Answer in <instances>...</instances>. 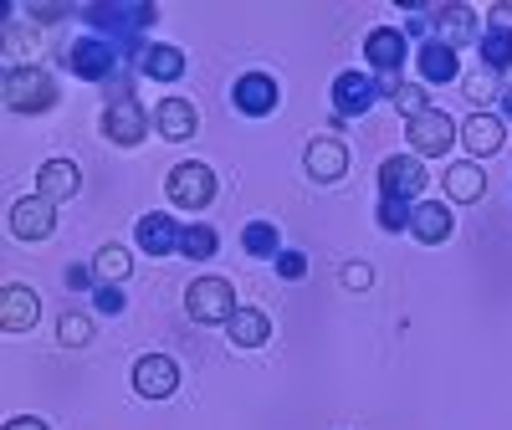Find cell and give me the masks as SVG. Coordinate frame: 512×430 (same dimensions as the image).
Returning a JSON list of instances; mask_svg holds the SVG:
<instances>
[{"label":"cell","mask_w":512,"mask_h":430,"mask_svg":"<svg viewBox=\"0 0 512 430\" xmlns=\"http://www.w3.org/2000/svg\"><path fill=\"white\" fill-rule=\"evenodd\" d=\"M395 108H400V113H410V118H420L431 103H425V88H410V82H405V88L395 93Z\"/></svg>","instance_id":"cell-33"},{"label":"cell","mask_w":512,"mask_h":430,"mask_svg":"<svg viewBox=\"0 0 512 430\" xmlns=\"http://www.w3.org/2000/svg\"><path fill=\"white\" fill-rule=\"evenodd\" d=\"M164 190H169V200H175L180 210H205L210 200H216V175H210L205 164H175Z\"/></svg>","instance_id":"cell-3"},{"label":"cell","mask_w":512,"mask_h":430,"mask_svg":"<svg viewBox=\"0 0 512 430\" xmlns=\"http://www.w3.org/2000/svg\"><path fill=\"white\" fill-rule=\"evenodd\" d=\"M405 52H410V41H405V31L400 26H374L369 36H364V57H369V67L384 77V72H400L405 67Z\"/></svg>","instance_id":"cell-10"},{"label":"cell","mask_w":512,"mask_h":430,"mask_svg":"<svg viewBox=\"0 0 512 430\" xmlns=\"http://www.w3.org/2000/svg\"><path fill=\"white\" fill-rule=\"evenodd\" d=\"M93 303H98V313H113V318H118V313H123V287H118V282H103V287L93 292Z\"/></svg>","instance_id":"cell-34"},{"label":"cell","mask_w":512,"mask_h":430,"mask_svg":"<svg viewBox=\"0 0 512 430\" xmlns=\"http://www.w3.org/2000/svg\"><path fill=\"white\" fill-rule=\"evenodd\" d=\"M410 200H390V195H379V210H374V221L384 231H410Z\"/></svg>","instance_id":"cell-30"},{"label":"cell","mask_w":512,"mask_h":430,"mask_svg":"<svg viewBox=\"0 0 512 430\" xmlns=\"http://www.w3.org/2000/svg\"><path fill=\"white\" fill-rule=\"evenodd\" d=\"M502 93H512V67L502 72Z\"/></svg>","instance_id":"cell-39"},{"label":"cell","mask_w":512,"mask_h":430,"mask_svg":"<svg viewBox=\"0 0 512 430\" xmlns=\"http://www.w3.org/2000/svg\"><path fill=\"white\" fill-rule=\"evenodd\" d=\"M226 333H231L236 349H262V343L272 338V318H267L262 308H241V313L226 323Z\"/></svg>","instance_id":"cell-23"},{"label":"cell","mask_w":512,"mask_h":430,"mask_svg":"<svg viewBox=\"0 0 512 430\" xmlns=\"http://www.w3.org/2000/svg\"><path fill=\"white\" fill-rule=\"evenodd\" d=\"M425 190V159L420 154H395L379 164V195L390 200H415Z\"/></svg>","instance_id":"cell-4"},{"label":"cell","mask_w":512,"mask_h":430,"mask_svg":"<svg viewBox=\"0 0 512 430\" xmlns=\"http://www.w3.org/2000/svg\"><path fill=\"white\" fill-rule=\"evenodd\" d=\"M82 21H93V26L113 21L118 31L139 36L144 26H154V21H159V11H154V6H82ZM113 26H108V31H113Z\"/></svg>","instance_id":"cell-16"},{"label":"cell","mask_w":512,"mask_h":430,"mask_svg":"<svg viewBox=\"0 0 512 430\" xmlns=\"http://www.w3.org/2000/svg\"><path fill=\"white\" fill-rule=\"evenodd\" d=\"M180 231L185 226H175V221H169V215H144V221L134 226V246L139 251H149V256H169V251H180Z\"/></svg>","instance_id":"cell-15"},{"label":"cell","mask_w":512,"mask_h":430,"mask_svg":"<svg viewBox=\"0 0 512 430\" xmlns=\"http://www.w3.org/2000/svg\"><path fill=\"white\" fill-rule=\"evenodd\" d=\"M277 77H267V72H246V77H236V108L246 113V118H267V113H277Z\"/></svg>","instance_id":"cell-12"},{"label":"cell","mask_w":512,"mask_h":430,"mask_svg":"<svg viewBox=\"0 0 512 430\" xmlns=\"http://www.w3.org/2000/svg\"><path fill=\"white\" fill-rule=\"evenodd\" d=\"M415 67H420V77H425V82H456V52L446 47L441 36L420 41V52H415Z\"/></svg>","instance_id":"cell-22"},{"label":"cell","mask_w":512,"mask_h":430,"mask_svg":"<svg viewBox=\"0 0 512 430\" xmlns=\"http://www.w3.org/2000/svg\"><path fill=\"white\" fill-rule=\"evenodd\" d=\"M6 430H47V420H36V415H21V420H11Z\"/></svg>","instance_id":"cell-38"},{"label":"cell","mask_w":512,"mask_h":430,"mask_svg":"<svg viewBox=\"0 0 512 430\" xmlns=\"http://www.w3.org/2000/svg\"><path fill=\"white\" fill-rule=\"evenodd\" d=\"M41 318V297L31 287H6L0 292V328L6 333H31Z\"/></svg>","instance_id":"cell-14"},{"label":"cell","mask_w":512,"mask_h":430,"mask_svg":"<svg viewBox=\"0 0 512 430\" xmlns=\"http://www.w3.org/2000/svg\"><path fill=\"white\" fill-rule=\"evenodd\" d=\"M77 190H82V175H77V164H72V159H47V164H41L36 195H47V200L57 205V200H72Z\"/></svg>","instance_id":"cell-19"},{"label":"cell","mask_w":512,"mask_h":430,"mask_svg":"<svg viewBox=\"0 0 512 430\" xmlns=\"http://www.w3.org/2000/svg\"><path fill=\"white\" fill-rule=\"evenodd\" d=\"M461 134V128L441 113V108H425L420 118H410V134H405V144L420 154V159H431V154H441V149H451V139Z\"/></svg>","instance_id":"cell-7"},{"label":"cell","mask_w":512,"mask_h":430,"mask_svg":"<svg viewBox=\"0 0 512 430\" xmlns=\"http://www.w3.org/2000/svg\"><path fill=\"white\" fill-rule=\"evenodd\" d=\"M139 72L154 77V82H175L185 72V52L180 47H144V67Z\"/></svg>","instance_id":"cell-26"},{"label":"cell","mask_w":512,"mask_h":430,"mask_svg":"<svg viewBox=\"0 0 512 430\" xmlns=\"http://www.w3.org/2000/svg\"><path fill=\"white\" fill-rule=\"evenodd\" d=\"M67 67L77 77H88V82H103L118 67V47H113V41H98V36H77L67 47Z\"/></svg>","instance_id":"cell-6"},{"label":"cell","mask_w":512,"mask_h":430,"mask_svg":"<svg viewBox=\"0 0 512 430\" xmlns=\"http://www.w3.org/2000/svg\"><path fill=\"white\" fill-rule=\"evenodd\" d=\"M6 108H16V113L57 108V77L41 67H6Z\"/></svg>","instance_id":"cell-1"},{"label":"cell","mask_w":512,"mask_h":430,"mask_svg":"<svg viewBox=\"0 0 512 430\" xmlns=\"http://www.w3.org/2000/svg\"><path fill=\"white\" fill-rule=\"evenodd\" d=\"M431 26L441 31V41L456 52V47H466V41H477L482 31H477V16H472V6H441V11H431Z\"/></svg>","instance_id":"cell-20"},{"label":"cell","mask_w":512,"mask_h":430,"mask_svg":"<svg viewBox=\"0 0 512 430\" xmlns=\"http://www.w3.org/2000/svg\"><path fill=\"white\" fill-rule=\"evenodd\" d=\"M277 272H282L287 282H297V277L308 272V256H303V251H282V256H277Z\"/></svg>","instance_id":"cell-35"},{"label":"cell","mask_w":512,"mask_h":430,"mask_svg":"<svg viewBox=\"0 0 512 430\" xmlns=\"http://www.w3.org/2000/svg\"><path fill=\"white\" fill-rule=\"evenodd\" d=\"M461 93L472 98V103H492V98L502 103V77H497V72H477V77L461 82Z\"/></svg>","instance_id":"cell-31"},{"label":"cell","mask_w":512,"mask_h":430,"mask_svg":"<svg viewBox=\"0 0 512 430\" xmlns=\"http://www.w3.org/2000/svg\"><path fill=\"white\" fill-rule=\"evenodd\" d=\"M451 231H456V221L441 200H415V210H410V236L415 241L441 246V241H451Z\"/></svg>","instance_id":"cell-13"},{"label":"cell","mask_w":512,"mask_h":430,"mask_svg":"<svg viewBox=\"0 0 512 430\" xmlns=\"http://www.w3.org/2000/svg\"><path fill=\"white\" fill-rule=\"evenodd\" d=\"M482 190H487V180H482L477 164H451V169H446V195H451L456 205L482 200Z\"/></svg>","instance_id":"cell-24"},{"label":"cell","mask_w":512,"mask_h":430,"mask_svg":"<svg viewBox=\"0 0 512 430\" xmlns=\"http://www.w3.org/2000/svg\"><path fill=\"white\" fill-rule=\"evenodd\" d=\"M241 246H246V256H262V262H277V256L287 251V246H282V231H277L272 221H251V226L241 231Z\"/></svg>","instance_id":"cell-25"},{"label":"cell","mask_w":512,"mask_h":430,"mask_svg":"<svg viewBox=\"0 0 512 430\" xmlns=\"http://www.w3.org/2000/svg\"><path fill=\"white\" fill-rule=\"evenodd\" d=\"M57 338L67 343V349H77V343H88V338H93V318H88V313H62Z\"/></svg>","instance_id":"cell-32"},{"label":"cell","mask_w":512,"mask_h":430,"mask_svg":"<svg viewBox=\"0 0 512 430\" xmlns=\"http://www.w3.org/2000/svg\"><path fill=\"white\" fill-rule=\"evenodd\" d=\"M62 277H67L72 292H98V287H93V267H67Z\"/></svg>","instance_id":"cell-37"},{"label":"cell","mask_w":512,"mask_h":430,"mask_svg":"<svg viewBox=\"0 0 512 430\" xmlns=\"http://www.w3.org/2000/svg\"><path fill=\"white\" fill-rule=\"evenodd\" d=\"M11 231H16L21 241H47V236L57 231V205H52L47 195L16 200V205H11Z\"/></svg>","instance_id":"cell-8"},{"label":"cell","mask_w":512,"mask_h":430,"mask_svg":"<svg viewBox=\"0 0 512 430\" xmlns=\"http://www.w3.org/2000/svg\"><path fill=\"white\" fill-rule=\"evenodd\" d=\"M374 98H379L374 77H364V72H338V77H333V113H338V118H359V113H369Z\"/></svg>","instance_id":"cell-11"},{"label":"cell","mask_w":512,"mask_h":430,"mask_svg":"<svg viewBox=\"0 0 512 430\" xmlns=\"http://www.w3.org/2000/svg\"><path fill=\"white\" fill-rule=\"evenodd\" d=\"M303 164H308V175L313 180H344V169H349V149L338 144V139H313L308 144V154H303Z\"/></svg>","instance_id":"cell-18"},{"label":"cell","mask_w":512,"mask_h":430,"mask_svg":"<svg viewBox=\"0 0 512 430\" xmlns=\"http://www.w3.org/2000/svg\"><path fill=\"white\" fill-rule=\"evenodd\" d=\"M502 139H507V128H502V118H492V113H472L461 123V144L472 149L477 159H492L497 149H502Z\"/></svg>","instance_id":"cell-17"},{"label":"cell","mask_w":512,"mask_h":430,"mask_svg":"<svg viewBox=\"0 0 512 430\" xmlns=\"http://www.w3.org/2000/svg\"><path fill=\"white\" fill-rule=\"evenodd\" d=\"M134 390H139L144 400H169V395L180 390V364L164 359V354H144V359L134 364Z\"/></svg>","instance_id":"cell-9"},{"label":"cell","mask_w":512,"mask_h":430,"mask_svg":"<svg viewBox=\"0 0 512 430\" xmlns=\"http://www.w3.org/2000/svg\"><path fill=\"white\" fill-rule=\"evenodd\" d=\"M98 128H103V139L134 149V144H144V134H149V113H144L134 98H118V103L103 108V123H98Z\"/></svg>","instance_id":"cell-5"},{"label":"cell","mask_w":512,"mask_h":430,"mask_svg":"<svg viewBox=\"0 0 512 430\" xmlns=\"http://www.w3.org/2000/svg\"><path fill=\"white\" fill-rule=\"evenodd\" d=\"M216 246H221V236L210 231V226H185V231H180V251L190 256V262H210V256H216Z\"/></svg>","instance_id":"cell-28"},{"label":"cell","mask_w":512,"mask_h":430,"mask_svg":"<svg viewBox=\"0 0 512 430\" xmlns=\"http://www.w3.org/2000/svg\"><path fill=\"white\" fill-rule=\"evenodd\" d=\"M185 308H190L195 323H231V318L241 313V308H236V292H231L226 277H200V282H190Z\"/></svg>","instance_id":"cell-2"},{"label":"cell","mask_w":512,"mask_h":430,"mask_svg":"<svg viewBox=\"0 0 512 430\" xmlns=\"http://www.w3.org/2000/svg\"><path fill=\"white\" fill-rule=\"evenodd\" d=\"M477 47H482V62L502 77L507 67H512V31H497V26H482V36H477Z\"/></svg>","instance_id":"cell-27"},{"label":"cell","mask_w":512,"mask_h":430,"mask_svg":"<svg viewBox=\"0 0 512 430\" xmlns=\"http://www.w3.org/2000/svg\"><path fill=\"white\" fill-rule=\"evenodd\" d=\"M93 272H98L103 282H123L128 272H134V256H128V246H103L98 262H93Z\"/></svg>","instance_id":"cell-29"},{"label":"cell","mask_w":512,"mask_h":430,"mask_svg":"<svg viewBox=\"0 0 512 430\" xmlns=\"http://www.w3.org/2000/svg\"><path fill=\"white\" fill-rule=\"evenodd\" d=\"M369 282H374L369 262H349V267H344V287H349V292H369Z\"/></svg>","instance_id":"cell-36"},{"label":"cell","mask_w":512,"mask_h":430,"mask_svg":"<svg viewBox=\"0 0 512 430\" xmlns=\"http://www.w3.org/2000/svg\"><path fill=\"white\" fill-rule=\"evenodd\" d=\"M195 123H200V118H195V103H185V98H164V103L154 108V128H159L164 139H175V144L195 134Z\"/></svg>","instance_id":"cell-21"}]
</instances>
